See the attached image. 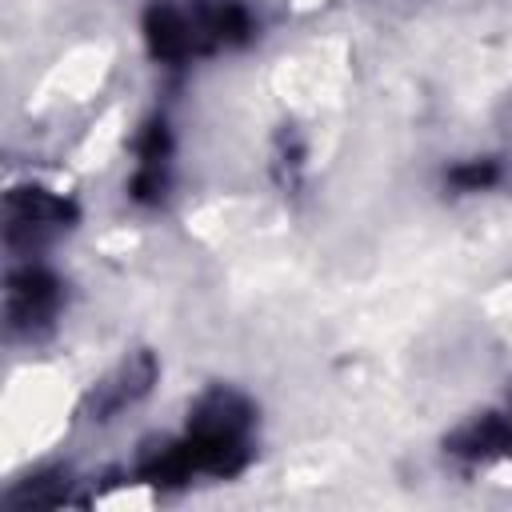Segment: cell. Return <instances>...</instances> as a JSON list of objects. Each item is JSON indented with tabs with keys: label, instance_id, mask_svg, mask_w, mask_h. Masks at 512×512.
<instances>
[{
	"label": "cell",
	"instance_id": "obj_1",
	"mask_svg": "<svg viewBox=\"0 0 512 512\" xmlns=\"http://www.w3.org/2000/svg\"><path fill=\"white\" fill-rule=\"evenodd\" d=\"M256 16L244 0H152L140 16L144 48L156 64H188L252 44Z\"/></svg>",
	"mask_w": 512,
	"mask_h": 512
},
{
	"label": "cell",
	"instance_id": "obj_2",
	"mask_svg": "<svg viewBox=\"0 0 512 512\" xmlns=\"http://www.w3.org/2000/svg\"><path fill=\"white\" fill-rule=\"evenodd\" d=\"M252 436H256V404L228 384H212L192 400L188 424L176 436V444L192 476L228 480L248 468Z\"/></svg>",
	"mask_w": 512,
	"mask_h": 512
},
{
	"label": "cell",
	"instance_id": "obj_10",
	"mask_svg": "<svg viewBox=\"0 0 512 512\" xmlns=\"http://www.w3.org/2000/svg\"><path fill=\"white\" fill-rule=\"evenodd\" d=\"M504 432H508V456H512V404L504 408Z\"/></svg>",
	"mask_w": 512,
	"mask_h": 512
},
{
	"label": "cell",
	"instance_id": "obj_4",
	"mask_svg": "<svg viewBox=\"0 0 512 512\" xmlns=\"http://www.w3.org/2000/svg\"><path fill=\"white\" fill-rule=\"evenodd\" d=\"M64 308V280L40 264V260H24L16 268H8L4 280V328L12 340H40L52 332L56 316Z\"/></svg>",
	"mask_w": 512,
	"mask_h": 512
},
{
	"label": "cell",
	"instance_id": "obj_9",
	"mask_svg": "<svg viewBox=\"0 0 512 512\" xmlns=\"http://www.w3.org/2000/svg\"><path fill=\"white\" fill-rule=\"evenodd\" d=\"M300 168H304V144L296 140L292 128H284L280 140H276V172H280V184L292 188L296 176H300Z\"/></svg>",
	"mask_w": 512,
	"mask_h": 512
},
{
	"label": "cell",
	"instance_id": "obj_8",
	"mask_svg": "<svg viewBox=\"0 0 512 512\" xmlns=\"http://www.w3.org/2000/svg\"><path fill=\"white\" fill-rule=\"evenodd\" d=\"M500 160L496 156H472V160H460V164H452L448 172H444V180L456 188V192H484V188H492L496 180H500Z\"/></svg>",
	"mask_w": 512,
	"mask_h": 512
},
{
	"label": "cell",
	"instance_id": "obj_5",
	"mask_svg": "<svg viewBox=\"0 0 512 512\" xmlns=\"http://www.w3.org/2000/svg\"><path fill=\"white\" fill-rule=\"evenodd\" d=\"M160 380V360L148 348L128 352L120 364H112L80 400V416L88 424H112L128 408H136Z\"/></svg>",
	"mask_w": 512,
	"mask_h": 512
},
{
	"label": "cell",
	"instance_id": "obj_6",
	"mask_svg": "<svg viewBox=\"0 0 512 512\" xmlns=\"http://www.w3.org/2000/svg\"><path fill=\"white\" fill-rule=\"evenodd\" d=\"M132 156H136V168L128 176V200L140 208H160L172 184V128L164 112L148 116L136 128Z\"/></svg>",
	"mask_w": 512,
	"mask_h": 512
},
{
	"label": "cell",
	"instance_id": "obj_7",
	"mask_svg": "<svg viewBox=\"0 0 512 512\" xmlns=\"http://www.w3.org/2000/svg\"><path fill=\"white\" fill-rule=\"evenodd\" d=\"M68 500V472H36L4 492V508H56Z\"/></svg>",
	"mask_w": 512,
	"mask_h": 512
},
{
	"label": "cell",
	"instance_id": "obj_3",
	"mask_svg": "<svg viewBox=\"0 0 512 512\" xmlns=\"http://www.w3.org/2000/svg\"><path fill=\"white\" fill-rule=\"evenodd\" d=\"M80 220V208L72 196L52 192L44 184H16L4 192V244L8 252H40L60 232H68Z\"/></svg>",
	"mask_w": 512,
	"mask_h": 512
}]
</instances>
